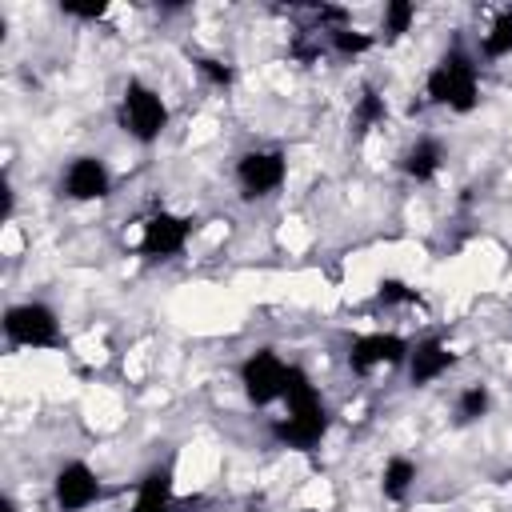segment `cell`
<instances>
[{
	"label": "cell",
	"mask_w": 512,
	"mask_h": 512,
	"mask_svg": "<svg viewBox=\"0 0 512 512\" xmlns=\"http://www.w3.org/2000/svg\"><path fill=\"white\" fill-rule=\"evenodd\" d=\"M280 416H272V436L284 444V448H296V452H308L316 448L324 436H328V424H332V412L320 396V388L312 384V376L292 364V380H288V392L280 400Z\"/></svg>",
	"instance_id": "1"
},
{
	"label": "cell",
	"mask_w": 512,
	"mask_h": 512,
	"mask_svg": "<svg viewBox=\"0 0 512 512\" xmlns=\"http://www.w3.org/2000/svg\"><path fill=\"white\" fill-rule=\"evenodd\" d=\"M424 100L444 112H472L480 104V60L468 48H448L424 72Z\"/></svg>",
	"instance_id": "2"
},
{
	"label": "cell",
	"mask_w": 512,
	"mask_h": 512,
	"mask_svg": "<svg viewBox=\"0 0 512 512\" xmlns=\"http://www.w3.org/2000/svg\"><path fill=\"white\" fill-rule=\"evenodd\" d=\"M116 124H120V132H124L132 144L148 148V144H156V140L168 132L172 112H168V100L160 96V88H152L148 80L132 76V80L124 84L120 100H116Z\"/></svg>",
	"instance_id": "3"
},
{
	"label": "cell",
	"mask_w": 512,
	"mask_h": 512,
	"mask_svg": "<svg viewBox=\"0 0 512 512\" xmlns=\"http://www.w3.org/2000/svg\"><path fill=\"white\" fill-rule=\"evenodd\" d=\"M236 380H240V392L252 408H272L284 400L288 392V380H292V360H284L276 348H256L240 360L236 368Z\"/></svg>",
	"instance_id": "4"
},
{
	"label": "cell",
	"mask_w": 512,
	"mask_h": 512,
	"mask_svg": "<svg viewBox=\"0 0 512 512\" xmlns=\"http://www.w3.org/2000/svg\"><path fill=\"white\" fill-rule=\"evenodd\" d=\"M4 340L16 344V348H32V352H48L60 344L64 328H60V316L52 304L44 300H16L4 308Z\"/></svg>",
	"instance_id": "5"
},
{
	"label": "cell",
	"mask_w": 512,
	"mask_h": 512,
	"mask_svg": "<svg viewBox=\"0 0 512 512\" xmlns=\"http://www.w3.org/2000/svg\"><path fill=\"white\" fill-rule=\"evenodd\" d=\"M232 176H236V188L244 200H268L288 184V156L268 144L244 148L232 164Z\"/></svg>",
	"instance_id": "6"
},
{
	"label": "cell",
	"mask_w": 512,
	"mask_h": 512,
	"mask_svg": "<svg viewBox=\"0 0 512 512\" xmlns=\"http://www.w3.org/2000/svg\"><path fill=\"white\" fill-rule=\"evenodd\" d=\"M192 232L196 224L184 216V212H172V208H156L148 212L144 220H136V240L132 248L148 260H172L180 256L188 244H192Z\"/></svg>",
	"instance_id": "7"
},
{
	"label": "cell",
	"mask_w": 512,
	"mask_h": 512,
	"mask_svg": "<svg viewBox=\"0 0 512 512\" xmlns=\"http://www.w3.org/2000/svg\"><path fill=\"white\" fill-rule=\"evenodd\" d=\"M52 504L56 512H88L100 504L104 496V480L96 472V464H88L84 456H68L64 464H56L52 480H48Z\"/></svg>",
	"instance_id": "8"
},
{
	"label": "cell",
	"mask_w": 512,
	"mask_h": 512,
	"mask_svg": "<svg viewBox=\"0 0 512 512\" xmlns=\"http://www.w3.org/2000/svg\"><path fill=\"white\" fill-rule=\"evenodd\" d=\"M408 348H412V340H408V336H400V332H384V328H372V332L352 336V344H348V368H352L356 376H380V372L404 368Z\"/></svg>",
	"instance_id": "9"
},
{
	"label": "cell",
	"mask_w": 512,
	"mask_h": 512,
	"mask_svg": "<svg viewBox=\"0 0 512 512\" xmlns=\"http://www.w3.org/2000/svg\"><path fill=\"white\" fill-rule=\"evenodd\" d=\"M112 184H116V176H112L108 160L96 156V152H80V156H72V160L64 164V172H60V196L72 200V204H96V200H108V196H112Z\"/></svg>",
	"instance_id": "10"
},
{
	"label": "cell",
	"mask_w": 512,
	"mask_h": 512,
	"mask_svg": "<svg viewBox=\"0 0 512 512\" xmlns=\"http://www.w3.org/2000/svg\"><path fill=\"white\" fill-rule=\"evenodd\" d=\"M452 368H456L452 340H444V336H420V340H412L408 360H404V376H408L412 388H428V384L444 380Z\"/></svg>",
	"instance_id": "11"
},
{
	"label": "cell",
	"mask_w": 512,
	"mask_h": 512,
	"mask_svg": "<svg viewBox=\"0 0 512 512\" xmlns=\"http://www.w3.org/2000/svg\"><path fill=\"white\" fill-rule=\"evenodd\" d=\"M172 508H176V476L168 464H156L132 484L128 512H172Z\"/></svg>",
	"instance_id": "12"
},
{
	"label": "cell",
	"mask_w": 512,
	"mask_h": 512,
	"mask_svg": "<svg viewBox=\"0 0 512 512\" xmlns=\"http://www.w3.org/2000/svg\"><path fill=\"white\" fill-rule=\"evenodd\" d=\"M444 160H448L444 140L432 136V132H424V136H416V140L400 152V172H404L408 180H416V184H432V180L444 172Z\"/></svg>",
	"instance_id": "13"
},
{
	"label": "cell",
	"mask_w": 512,
	"mask_h": 512,
	"mask_svg": "<svg viewBox=\"0 0 512 512\" xmlns=\"http://www.w3.org/2000/svg\"><path fill=\"white\" fill-rule=\"evenodd\" d=\"M512 56V4L504 8H492L488 20L480 24L476 32V60H488V64H500Z\"/></svg>",
	"instance_id": "14"
},
{
	"label": "cell",
	"mask_w": 512,
	"mask_h": 512,
	"mask_svg": "<svg viewBox=\"0 0 512 512\" xmlns=\"http://www.w3.org/2000/svg\"><path fill=\"white\" fill-rule=\"evenodd\" d=\"M416 480H420V464L412 456H400L396 452L380 468V496L392 500V504H400V500H408V492L416 488Z\"/></svg>",
	"instance_id": "15"
},
{
	"label": "cell",
	"mask_w": 512,
	"mask_h": 512,
	"mask_svg": "<svg viewBox=\"0 0 512 512\" xmlns=\"http://www.w3.org/2000/svg\"><path fill=\"white\" fill-rule=\"evenodd\" d=\"M452 412H456L460 424H476V420H484V416L492 412V388H488L484 380L464 384V388L456 392V400H452Z\"/></svg>",
	"instance_id": "16"
},
{
	"label": "cell",
	"mask_w": 512,
	"mask_h": 512,
	"mask_svg": "<svg viewBox=\"0 0 512 512\" xmlns=\"http://www.w3.org/2000/svg\"><path fill=\"white\" fill-rule=\"evenodd\" d=\"M320 36H324V48L332 56H364V52L376 48V32H364L356 24H344L336 32H320Z\"/></svg>",
	"instance_id": "17"
},
{
	"label": "cell",
	"mask_w": 512,
	"mask_h": 512,
	"mask_svg": "<svg viewBox=\"0 0 512 512\" xmlns=\"http://www.w3.org/2000/svg\"><path fill=\"white\" fill-rule=\"evenodd\" d=\"M416 28V4H408V0H388L384 8H380V36L384 40H400V36H408Z\"/></svg>",
	"instance_id": "18"
},
{
	"label": "cell",
	"mask_w": 512,
	"mask_h": 512,
	"mask_svg": "<svg viewBox=\"0 0 512 512\" xmlns=\"http://www.w3.org/2000/svg\"><path fill=\"white\" fill-rule=\"evenodd\" d=\"M352 112H356V124L368 132V128H376V124H384V120H388V100H384V92L364 88V92L356 96Z\"/></svg>",
	"instance_id": "19"
},
{
	"label": "cell",
	"mask_w": 512,
	"mask_h": 512,
	"mask_svg": "<svg viewBox=\"0 0 512 512\" xmlns=\"http://www.w3.org/2000/svg\"><path fill=\"white\" fill-rule=\"evenodd\" d=\"M0 512H20V504H16L12 496H4V504H0Z\"/></svg>",
	"instance_id": "20"
}]
</instances>
